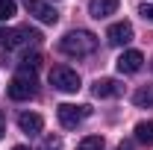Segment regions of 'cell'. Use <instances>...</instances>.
<instances>
[{
    "label": "cell",
    "mask_w": 153,
    "mask_h": 150,
    "mask_svg": "<svg viewBox=\"0 0 153 150\" xmlns=\"http://www.w3.org/2000/svg\"><path fill=\"white\" fill-rule=\"evenodd\" d=\"M12 150H27V147H21V144H18V147H12Z\"/></svg>",
    "instance_id": "22"
},
{
    "label": "cell",
    "mask_w": 153,
    "mask_h": 150,
    "mask_svg": "<svg viewBox=\"0 0 153 150\" xmlns=\"http://www.w3.org/2000/svg\"><path fill=\"white\" fill-rule=\"evenodd\" d=\"M15 12H18L15 0H0V21H9V18H15Z\"/></svg>",
    "instance_id": "16"
},
{
    "label": "cell",
    "mask_w": 153,
    "mask_h": 150,
    "mask_svg": "<svg viewBox=\"0 0 153 150\" xmlns=\"http://www.w3.org/2000/svg\"><path fill=\"white\" fill-rule=\"evenodd\" d=\"M38 30H30V27H15L12 33H6L3 38V47L6 50H15V47H24V44H30V41H38Z\"/></svg>",
    "instance_id": "5"
},
{
    "label": "cell",
    "mask_w": 153,
    "mask_h": 150,
    "mask_svg": "<svg viewBox=\"0 0 153 150\" xmlns=\"http://www.w3.org/2000/svg\"><path fill=\"white\" fill-rule=\"evenodd\" d=\"M3 38H6V33H3V30H0V44H3Z\"/></svg>",
    "instance_id": "21"
},
{
    "label": "cell",
    "mask_w": 153,
    "mask_h": 150,
    "mask_svg": "<svg viewBox=\"0 0 153 150\" xmlns=\"http://www.w3.org/2000/svg\"><path fill=\"white\" fill-rule=\"evenodd\" d=\"M133 36H135V33H133V24H130V21H118V24L109 27V33H106V38H109L112 47H124V44H130Z\"/></svg>",
    "instance_id": "6"
},
{
    "label": "cell",
    "mask_w": 153,
    "mask_h": 150,
    "mask_svg": "<svg viewBox=\"0 0 153 150\" xmlns=\"http://www.w3.org/2000/svg\"><path fill=\"white\" fill-rule=\"evenodd\" d=\"M118 3L121 0H88V12H91V18H109L115 15V9H118Z\"/></svg>",
    "instance_id": "10"
},
{
    "label": "cell",
    "mask_w": 153,
    "mask_h": 150,
    "mask_svg": "<svg viewBox=\"0 0 153 150\" xmlns=\"http://www.w3.org/2000/svg\"><path fill=\"white\" fill-rule=\"evenodd\" d=\"M118 150H133V147H130V144H127V141H124V144H118Z\"/></svg>",
    "instance_id": "20"
},
{
    "label": "cell",
    "mask_w": 153,
    "mask_h": 150,
    "mask_svg": "<svg viewBox=\"0 0 153 150\" xmlns=\"http://www.w3.org/2000/svg\"><path fill=\"white\" fill-rule=\"evenodd\" d=\"M24 6H27V12L36 15L41 24H56L59 21V12L53 9V6H47L44 0H24Z\"/></svg>",
    "instance_id": "7"
},
{
    "label": "cell",
    "mask_w": 153,
    "mask_h": 150,
    "mask_svg": "<svg viewBox=\"0 0 153 150\" xmlns=\"http://www.w3.org/2000/svg\"><path fill=\"white\" fill-rule=\"evenodd\" d=\"M38 65H41V56H38V53H27V56L21 59V71H24V74H36Z\"/></svg>",
    "instance_id": "15"
},
{
    "label": "cell",
    "mask_w": 153,
    "mask_h": 150,
    "mask_svg": "<svg viewBox=\"0 0 153 150\" xmlns=\"http://www.w3.org/2000/svg\"><path fill=\"white\" fill-rule=\"evenodd\" d=\"M118 71L121 74H135L141 65H144V56H141V50H124L121 56H118Z\"/></svg>",
    "instance_id": "8"
},
{
    "label": "cell",
    "mask_w": 153,
    "mask_h": 150,
    "mask_svg": "<svg viewBox=\"0 0 153 150\" xmlns=\"http://www.w3.org/2000/svg\"><path fill=\"white\" fill-rule=\"evenodd\" d=\"M135 138L141 144H153V121H141L135 124Z\"/></svg>",
    "instance_id": "12"
},
{
    "label": "cell",
    "mask_w": 153,
    "mask_h": 150,
    "mask_svg": "<svg viewBox=\"0 0 153 150\" xmlns=\"http://www.w3.org/2000/svg\"><path fill=\"white\" fill-rule=\"evenodd\" d=\"M38 150H62V138H59V135H47Z\"/></svg>",
    "instance_id": "17"
},
{
    "label": "cell",
    "mask_w": 153,
    "mask_h": 150,
    "mask_svg": "<svg viewBox=\"0 0 153 150\" xmlns=\"http://www.w3.org/2000/svg\"><path fill=\"white\" fill-rule=\"evenodd\" d=\"M50 85L59 88V91H65V94L79 91V74L71 71V68H65V65H56V68L50 71Z\"/></svg>",
    "instance_id": "3"
},
{
    "label": "cell",
    "mask_w": 153,
    "mask_h": 150,
    "mask_svg": "<svg viewBox=\"0 0 153 150\" xmlns=\"http://www.w3.org/2000/svg\"><path fill=\"white\" fill-rule=\"evenodd\" d=\"M59 50L65 56H76V59L91 56L97 50V36L88 33V30H71V33H65L59 38Z\"/></svg>",
    "instance_id": "1"
},
{
    "label": "cell",
    "mask_w": 153,
    "mask_h": 150,
    "mask_svg": "<svg viewBox=\"0 0 153 150\" xmlns=\"http://www.w3.org/2000/svg\"><path fill=\"white\" fill-rule=\"evenodd\" d=\"M3 132H6V115L0 112V138H3Z\"/></svg>",
    "instance_id": "19"
},
{
    "label": "cell",
    "mask_w": 153,
    "mask_h": 150,
    "mask_svg": "<svg viewBox=\"0 0 153 150\" xmlns=\"http://www.w3.org/2000/svg\"><path fill=\"white\" fill-rule=\"evenodd\" d=\"M94 97H118V94L124 91L121 85H118V79H109V76H103V79H97L94 82Z\"/></svg>",
    "instance_id": "11"
},
{
    "label": "cell",
    "mask_w": 153,
    "mask_h": 150,
    "mask_svg": "<svg viewBox=\"0 0 153 150\" xmlns=\"http://www.w3.org/2000/svg\"><path fill=\"white\" fill-rule=\"evenodd\" d=\"M133 103L141 106V109H144V106H153V85H141V88L133 94Z\"/></svg>",
    "instance_id": "13"
},
{
    "label": "cell",
    "mask_w": 153,
    "mask_h": 150,
    "mask_svg": "<svg viewBox=\"0 0 153 150\" xmlns=\"http://www.w3.org/2000/svg\"><path fill=\"white\" fill-rule=\"evenodd\" d=\"M76 150H106V141H103L100 135H85V138L76 144Z\"/></svg>",
    "instance_id": "14"
},
{
    "label": "cell",
    "mask_w": 153,
    "mask_h": 150,
    "mask_svg": "<svg viewBox=\"0 0 153 150\" xmlns=\"http://www.w3.org/2000/svg\"><path fill=\"white\" fill-rule=\"evenodd\" d=\"M18 127L24 135H38V132L44 130V118L38 112H21L18 115Z\"/></svg>",
    "instance_id": "9"
},
{
    "label": "cell",
    "mask_w": 153,
    "mask_h": 150,
    "mask_svg": "<svg viewBox=\"0 0 153 150\" xmlns=\"http://www.w3.org/2000/svg\"><path fill=\"white\" fill-rule=\"evenodd\" d=\"M88 115H91V106H74V103L56 106V118H59V124H62L65 130H76Z\"/></svg>",
    "instance_id": "2"
},
{
    "label": "cell",
    "mask_w": 153,
    "mask_h": 150,
    "mask_svg": "<svg viewBox=\"0 0 153 150\" xmlns=\"http://www.w3.org/2000/svg\"><path fill=\"white\" fill-rule=\"evenodd\" d=\"M36 94V74H15L9 82V97L12 100H30Z\"/></svg>",
    "instance_id": "4"
},
{
    "label": "cell",
    "mask_w": 153,
    "mask_h": 150,
    "mask_svg": "<svg viewBox=\"0 0 153 150\" xmlns=\"http://www.w3.org/2000/svg\"><path fill=\"white\" fill-rule=\"evenodd\" d=\"M138 15L147 21V24H153V3H141L138 6Z\"/></svg>",
    "instance_id": "18"
}]
</instances>
